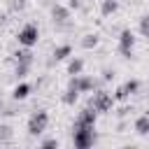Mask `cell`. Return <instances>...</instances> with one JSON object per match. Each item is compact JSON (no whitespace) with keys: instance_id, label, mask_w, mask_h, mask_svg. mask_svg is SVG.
I'll use <instances>...</instances> for the list:
<instances>
[{"instance_id":"7a4b0ae2","label":"cell","mask_w":149,"mask_h":149,"mask_svg":"<svg viewBox=\"0 0 149 149\" xmlns=\"http://www.w3.org/2000/svg\"><path fill=\"white\" fill-rule=\"evenodd\" d=\"M91 109H95V112H109L112 109V93L95 91L93 98H91Z\"/></svg>"},{"instance_id":"ffe728a7","label":"cell","mask_w":149,"mask_h":149,"mask_svg":"<svg viewBox=\"0 0 149 149\" xmlns=\"http://www.w3.org/2000/svg\"><path fill=\"white\" fill-rule=\"evenodd\" d=\"M42 144H44V147H58V140H44Z\"/></svg>"},{"instance_id":"5b68a950","label":"cell","mask_w":149,"mask_h":149,"mask_svg":"<svg viewBox=\"0 0 149 149\" xmlns=\"http://www.w3.org/2000/svg\"><path fill=\"white\" fill-rule=\"evenodd\" d=\"M133 44H135V35H133L130 30H123L121 37H119V51H121L126 58H130V54H133Z\"/></svg>"},{"instance_id":"9a60e30c","label":"cell","mask_w":149,"mask_h":149,"mask_svg":"<svg viewBox=\"0 0 149 149\" xmlns=\"http://www.w3.org/2000/svg\"><path fill=\"white\" fill-rule=\"evenodd\" d=\"M12 137V128L9 126H0V144H7Z\"/></svg>"},{"instance_id":"e0dca14e","label":"cell","mask_w":149,"mask_h":149,"mask_svg":"<svg viewBox=\"0 0 149 149\" xmlns=\"http://www.w3.org/2000/svg\"><path fill=\"white\" fill-rule=\"evenodd\" d=\"M30 70V63H16V77H26V72Z\"/></svg>"},{"instance_id":"4fadbf2b","label":"cell","mask_w":149,"mask_h":149,"mask_svg":"<svg viewBox=\"0 0 149 149\" xmlns=\"http://www.w3.org/2000/svg\"><path fill=\"white\" fill-rule=\"evenodd\" d=\"M77 95H79V91L72 88V86H68V91H65V95H63V102H65V105H74Z\"/></svg>"},{"instance_id":"7c38bea8","label":"cell","mask_w":149,"mask_h":149,"mask_svg":"<svg viewBox=\"0 0 149 149\" xmlns=\"http://www.w3.org/2000/svg\"><path fill=\"white\" fill-rule=\"evenodd\" d=\"M28 93H30V86H28V84H19V86L14 88V93H12V95H14V100H23Z\"/></svg>"},{"instance_id":"52a82bcc","label":"cell","mask_w":149,"mask_h":149,"mask_svg":"<svg viewBox=\"0 0 149 149\" xmlns=\"http://www.w3.org/2000/svg\"><path fill=\"white\" fill-rule=\"evenodd\" d=\"M51 16H54L56 23H65V21L70 19V12H68L65 7H61V5H54V7H51Z\"/></svg>"},{"instance_id":"3957f363","label":"cell","mask_w":149,"mask_h":149,"mask_svg":"<svg viewBox=\"0 0 149 149\" xmlns=\"http://www.w3.org/2000/svg\"><path fill=\"white\" fill-rule=\"evenodd\" d=\"M47 123H49V114L40 109V112H35V114L30 116V121H28V133H30V135H40V133H44Z\"/></svg>"},{"instance_id":"30bf717a","label":"cell","mask_w":149,"mask_h":149,"mask_svg":"<svg viewBox=\"0 0 149 149\" xmlns=\"http://www.w3.org/2000/svg\"><path fill=\"white\" fill-rule=\"evenodd\" d=\"M70 51H72V47H70V44L56 47V49H54V58H56V61H61V58H68V56H70Z\"/></svg>"},{"instance_id":"44dd1931","label":"cell","mask_w":149,"mask_h":149,"mask_svg":"<svg viewBox=\"0 0 149 149\" xmlns=\"http://www.w3.org/2000/svg\"><path fill=\"white\" fill-rule=\"evenodd\" d=\"M0 105H2V102H0Z\"/></svg>"},{"instance_id":"8fae6325","label":"cell","mask_w":149,"mask_h":149,"mask_svg":"<svg viewBox=\"0 0 149 149\" xmlns=\"http://www.w3.org/2000/svg\"><path fill=\"white\" fill-rule=\"evenodd\" d=\"M81 68H84V61L81 58H72L70 65H68V72L70 74H81Z\"/></svg>"},{"instance_id":"9c48e42d","label":"cell","mask_w":149,"mask_h":149,"mask_svg":"<svg viewBox=\"0 0 149 149\" xmlns=\"http://www.w3.org/2000/svg\"><path fill=\"white\" fill-rule=\"evenodd\" d=\"M135 130H137L140 135H147V133H149V116H147V114H142V116L135 121Z\"/></svg>"},{"instance_id":"d6986e66","label":"cell","mask_w":149,"mask_h":149,"mask_svg":"<svg viewBox=\"0 0 149 149\" xmlns=\"http://www.w3.org/2000/svg\"><path fill=\"white\" fill-rule=\"evenodd\" d=\"M26 7V0H14L12 2V9H23Z\"/></svg>"},{"instance_id":"2e32d148","label":"cell","mask_w":149,"mask_h":149,"mask_svg":"<svg viewBox=\"0 0 149 149\" xmlns=\"http://www.w3.org/2000/svg\"><path fill=\"white\" fill-rule=\"evenodd\" d=\"M121 88H123V93H126V95H128V93H135V91L140 88V81H135V79H133V81H126Z\"/></svg>"},{"instance_id":"ba28073f","label":"cell","mask_w":149,"mask_h":149,"mask_svg":"<svg viewBox=\"0 0 149 149\" xmlns=\"http://www.w3.org/2000/svg\"><path fill=\"white\" fill-rule=\"evenodd\" d=\"M14 58H16V63H33V51L26 47V49H19L16 54H14Z\"/></svg>"},{"instance_id":"ac0fdd59","label":"cell","mask_w":149,"mask_h":149,"mask_svg":"<svg viewBox=\"0 0 149 149\" xmlns=\"http://www.w3.org/2000/svg\"><path fill=\"white\" fill-rule=\"evenodd\" d=\"M95 42H98V40H95V35H86V37L81 40V44H84L86 49H91V47H95Z\"/></svg>"},{"instance_id":"277c9868","label":"cell","mask_w":149,"mask_h":149,"mask_svg":"<svg viewBox=\"0 0 149 149\" xmlns=\"http://www.w3.org/2000/svg\"><path fill=\"white\" fill-rule=\"evenodd\" d=\"M37 37H40V30L35 23H28L19 30V44H23V47H33L37 42Z\"/></svg>"},{"instance_id":"6da1fadb","label":"cell","mask_w":149,"mask_h":149,"mask_svg":"<svg viewBox=\"0 0 149 149\" xmlns=\"http://www.w3.org/2000/svg\"><path fill=\"white\" fill-rule=\"evenodd\" d=\"M72 140L77 147H91L93 140H95V133H93V126H72Z\"/></svg>"},{"instance_id":"5bb4252c","label":"cell","mask_w":149,"mask_h":149,"mask_svg":"<svg viewBox=\"0 0 149 149\" xmlns=\"http://www.w3.org/2000/svg\"><path fill=\"white\" fill-rule=\"evenodd\" d=\"M116 12V0H102V14H114Z\"/></svg>"},{"instance_id":"8992f818","label":"cell","mask_w":149,"mask_h":149,"mask_svg":"<svg viewBox=\"0 0 149 149\" xmlns=\"http://www.w3.org/2000/svg\"><path fill=\"white\" fill-rule=\"evenodd\" d=\"M74 126H95V109H91V107H86L79 116H77V121H74Z\"/></svg>"}]
</instances>
